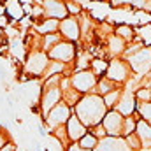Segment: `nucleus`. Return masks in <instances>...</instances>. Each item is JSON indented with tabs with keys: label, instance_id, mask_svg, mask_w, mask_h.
I'll return each mask as SVG.
<instances>
[{
	"label": "nucleus",
	"instance_id": "f257e3e1",
	"mask_svg": "<svg viewBox=\"0 0 151 151\" xmlns=\"http://www.w3.org/2000/svg\"><path fill=\"white\" fill-rule=\"evenodd\" d=\"M72 113L88 127V128H95L99 125H102L106 114L109 113L106 102H104V97L97 95V93H90V95H84L77 106L72 109Z\"/></svg>",
	"mask_w": 151,
	"mask_h": 151
},
{
	"label": "nucleus",
	"instance_id": "f03ea898",
	"mask_svg": "<svg viewBox=\"0 0 151 151\" xmlns=\"http://www.w3.org/2000/svg\"><path fill=\"white\" fill-rule=\"evenodd\" d=\"M51 63V58L46 51H40V49H34L32 53H28V58L25 62V74L27 76H42L46 74L47 67Z\"/></svg>",
	"mask_w": 151,
	"mask_h": 151
},
{
	"label": "nucleus",
	"instance_id": "bb28decb",
	"mask_svg": "<svg viewBox=\"0 0 151 151\" xmlns=\"http://www.w3.org/2000/svg\"><path fill=\"white\" fill-rule=\"evenodd\" d=\"M125 142L128 144V148H130L132 151H141L142 150V142H141V139H139L137 134L127 135V137H125Z\"/></svg>",
	"mask_w": 151,
	"mask_h": 151
},
{
	"label": "nucleus",
	"instance_id": "20e7f679",
	"mask_svg": "<svg viewBox=\"0 0 151 151\" xmlns=\"http://www.w3.org/2000/svg\"><path fill=\"white\" fill-rule=\"evenodd\" d=\"M99 79L97 76L93 74L91 70H79L74 72L70 76V83H72V88L76 91H79L81 95H90L97 90V84H99Z\"/></svg>",
	"mask_w": 151,
	"mask_h": 151
},
{
	"label": "nucleus",
	"instance_id": "4468645a",
	"mask_svg": "<svg viewBox=\"0 0 151 151\" xmlns=\"http://www.w3.org/2000/svg\"><path fill=\"white\" fill-rule=\"evenodd\" d=\"M95 151H132L128 148V144L125 142L123 137L116 139V137H106L99 142Z\"/></svg>",
	"mask_w": 151,
	"mask_h": 151
},
{
	"label": "nucleus",
	"instance_id": "6e6552de",
	"mask_svg": "<svg viewBox=\"0 0 151 151\" xmlns=\"http://www.w3.org/2000/svg\"><path fill=\"white\" fill-rule=\"evenodd\" d=\"M137 106H139V102H137L134 88L127 86V88H123L121 99H119V102H118V106H116L114 111H118L119 114H123L125 118H128V116H134V114L137 113Z\"/></svg>",
	"mask_w": 151,
	"mask_h": 151
},
{
	"label": "nucleus",
	"instance_id": "72a5a7b5",
	"mask_svg": "<svg viewBox=\"0 0 151 151\" xmlns=\"http://www.w3.org/2000/svg\"><path fill=\"white\" fill-rule=\"evenodd\" d=\"M2 151H16V144H14V142H7V144L2 148Z\"/></svg>",
	"mask_w": 151,
	"mask_h": 151
},
{
	"label": "nucleus",
	"instance_id": "2eb2a0df",
	"mask_svg": "<svg viewBox=\"0 0 151 151\" xmlns=\"http://www.w3.org/2000/svg\"><path fill=\"white\" fill-rule=\"evenodd\" d=\"M5 14L11 21L14 23H21L25 18V9L21 5V0H5Z\"/></svg>",
	"mask_w": 151,
	"mask_h": 151
},
{
	"label": "nucleus",
	"instance_id": "9d476101",
	"mask_svg": "<svg viewBox=\"0 0 151 151\" xmlns=\"http://www.w3.org/2000/svg\"><path fill=\"white\" fill-rule=\"evenodd\" d=\"M49 58L53 62H62V63H70L76 56V46L74 42H69V40H60L49 53Z\"/></svg>",
	"mask_w": 151,
	"mask_h": 151
},
{
	"label": "nucleus",
	"instance_id": "6ab92c4d",
	"mask_svg": "<svg viewBox=\"0 0 151 151\" xmlns=\"http://www.w3.org/2000/svg\"><path fill=\"white\" fill-rule=\"evenodd\" d=\"M116 90H119V86L104 76V77H100V79H99V84H97L95 93H97V95H100V97H106V95L113 93V91H116Z\"/></svg>",
	"mask_w": 151,
	"mask_h": 151
},
{
	"label": "nucleus",
	"instance_id": "393cba45",
	"mask_svg": "<svg viewBox=\"0 0 151 151\" xmlns=\"http://www.w3.org/2000/svg\"><path fill=\"white\" fill-rule=\"evenodd\" d=\"M121 93H123V90L119 88V90H116V91H113V93H109V95L104 97V102H106V106H107L109 111L116 109V106H118V102L121 99Z\"/></svg>",
	"mask_w": 151,
	"mask_h": 151
},
{
	"label": "nucleus",
	"instance_id": "9b49d317",
	"mask_svg": "<svg viewBox=\"0 0 151 151\" xmlns=\"http://www.w3.org/2000/svg\"><path fill=\"white\" fill-rule=\"evenodd\" d=\"M42 9H44V18H49V19L63 21L65 18L70 16L67 11V2L63 0H44Z\"/></svg>",
	"mask_w": 151,
	"mask_h": 151
},
{
	"label": "nucleus",
	"instance_id": "412c9836",
	"mask_svg": "<svg viewBox=\"0 0 151 151\" xmlns=\"http://www.w3.org/2000/svg\"><path fill=\"white\" fill-rule=\"evenodd\" d=\"M107 69H109V62H106V60H102V58H95V60H91L90 70L97 76V77H104L102 74H106Z\"/></svg>",
	"mask_w": 151,
	"mask_h": 151
},
{
	"label": "nucleus",
	"instance_id": "4be33fe9",
	"mask_svg": "<svg viewBox=\"0 0 151 151\" xmlns=\"http://www.w3.org/2000/svg\"><path fill=\"white\" fill-rule=\"evenodd\" d=\"M99 142H100V139H97L91 132H88L77 144L83 148V150H90V151H95L97 150V146H99Z\"/></svg>",
	"mask_w": 151,
	"mask_h": 151
},
{
	"label": "nucleus",
	"instance_id": "a211bd4d",
	"mask_svg": "<svg viewBox=\"0 0 151 151\" xmlns=\"http://www.w3.org/2000/svg\"><path fill=\"white\" fill-rule=\"evenodd\" d=\"M34 28L44 37V35H49V34H56V32L60 30V21H58V19H49V18H46V19H42L40 23L34 25Z\"/></svg>",
	"mask_w": 151,
	"mask_h": 151
},
{
	"label": "nucleus",
	"instance_id": "ddd939ff",
	"mask_svg": "<svg viewBox=\"0 0 151 151\" xmlns=\"http://www.w3.org/2000/svg\"><path fill=\"white\" fill-rule=\"evenodd\" d=\"M65 128H67V137H69L70 142H79V141L88 134V127H86L76 114L70 116V119L67 121Z\"/></svg>",
	"mask_w": 151,
	"mask_h": 151
},
{
	"label": "nucleus",
	"instance_id": "b1692460",
	"mask_svg": "<svg viewBox=\"0 0 151 151\" xmlns=\"http://www.w3.org/2000/svg\"><path fill=\"white\" fill-rule=\"evenodd\" d=\"M114 34L116 35H119L121 39H125L127 42H130V40H134V28L130 27V25H118L116 27V30H114Z\"/></svg>",
	"mask_w": 151,
	"mask_h": 151
},
{
	"label": "nucleus",
	"instance_id": "c85d7f7f",
	"mask_svg": "<svg viewBox=\"0 0 151 151\" xmlns=\"http://www.w3.org/2000/svg\"><path fill=\"white\" fill-rule=\"evenodd\" d=\"M83 9H84V7H83L81 4H76V2H67V11H69V14H70V16H74V18L81 16Z\"/></svg>",
	"mask_w": 151,
	"mask_h": 151
},
{
	"label": "nucleus",
	"instance_id": "f704fd0d",
	"mask_svg": "<svg viewBox=\"0 0 151 151\" xmlns=\"http://www.w3.org/2000/svg\"><path fill=\"white\" fill-rule=\"evenodd\" d=\"M65 2H76V4H81L83 7H86V4H90L91 0H65Z\"/></svg>",
	"mask_w": 151,
	"mask_h": 151
},
{
	"label": "nucleus",
	"instance_id": "2f4dec72",
	"mask_svg": "<svg viewBox=\"0 0 151 151\" xmlns=\"http://www.w3.org/2000/svg\"><path fill=\"white\" fill-rule=\"evenodd\" d=\"M67 151H90V150H83V148H81L77 142H72V144L67 148Z\"/></svg>",
	"mask_w": 151,
	"mask_h": 151
},
{
	"label": "nucleus",
	"instance_id": "f3484780",
	"mask_svg": "<svg viewBox=\"0 0 151 151\" xmlns=\"http://www.w3.org/2000/svg\"><path fill=\"white\" fill-rule=\"evenodd\" d=\"M135 134L139 135L141 142H142V150H148L151 148V125L146 123L144 119H139L137 121V130Z\"/></svg>",
	"mask_w": 151,
	"mask_h": 151
},
{
	"label": "nucleus",
	"instance_id": "7c9ffc66",
	"mask_svg": "<svg viewBox=\"0 0 151 151\" xmlns=\"http://www.w3.org/2000/svg\"><path fill=\"white\" fill-rule=\"evenodd\" d=\"M9 23H11V19L7 18V14H4V16H0V28H7L9 27Z\"/></svg>",
	"mask_w": 151,
	"mask_h": 151
},
{
	"label": "nucleus",
	"instance_id": "aec40b11",
	"mask_svg": "<svg viewBox=\"0 0 151 151\" xmlns=\"http://www.w3.org/2000/svg\"><path fill=\"white\" fill-rule=\"evenodd\" d=\"M11 55L16 58V60H19V62H27V58H28V55H27V46H25V42H21V40H14L12 42V46H11Z\"/></svg>",
	"mask_w": 151,
	"mask_h": 151
},
{
	"label": "nucleus",
	"instance_id": "5701e85b",
	"mask_svg": "<svg viewBox=\"0 0 151 151\" xmlns=\"http://www.w3.org/2000/svg\"><path fill=\"white\" fill-rule=\"evenodd\" d=\"M63 70H65V63H62V62H51L49 67H47V70H46V74H44V79L53 77V76H63Z\"/></svg>",
	"mask_w": 151,
	"mask_h": 151
},
{
	"label": "nucleus",
	"instance_id": "473e14b6",
	"mask_svg": "<svg viewBox=\"0 0 151 151\" xmlns=\"http://www.w3.org/2000/svg\"><path fill=\"white\" fill-rule=\"evenodd\" d=\"M7 144V135H5V132H2L0 130V151H2V148Z\"/></svg>",
	"mask_w": 151,
	"mask_h": 151
},
{
	"label": "nucleus",
	"instance_id": "1a4fd4ad",
	"mask_svg": "<svg viewBox=\"0 0 151 151\" xmlns=\"http://www.w3.org/2000/svg\"><path fill=\"white\" fill-rule=\"evenodd\" d=\"M106 132H107V137H123V128H125V116L119 114L118 111H109L106 114L104 121H102Z\"/></svg>",
	"mask_w": 151,
	"mask_h": 151
},
{
	"label": "nucleus",
	"instance_id": "e433bc0d",
	"mask_svg": "<svg viewBox=\"0 0 151 151\" xmlns=\"http://www.w3.org/2000/svg\"><path fill=\"white\" fill-rule=\"evenodd\" d=\"M4 14H5V4L0 2V16H4Z\"/></svg>",
	"mask_w": 151,
	"mask_h": 151
},
{
	"label": "nucleus",
	"instance_id": "dca6fc26",
	"mask_svg": "<svg viewBox=\"0 0 151 151\" xmlns=\"http://www.w3.org/2000/svg\"><path fill=\"white\" fill-rule=\"evenodd\" d=\"M107 47H109V53L113 58H119L121 55L127 53V40L121 39L116 34H111L109 35V40H107Z\"/></svg>",
	"mask_w": 151,
	"mask_h": 151
},
{
	"label": "nucleus",
	"instance_id": "4c0bfd02",
	"mask_svg": "<svg viewBox=\"0 0 151 151\" xmlns=\"http://www.w3.org/2000/svg\"><path fill=\"white\" fill-rule=\"evenodd\" d=\"M4 2H5V0H4Z\"/></svg>",
	"mask_w": 151,
	"mask_h": 151
},
{
	"label": "nucleus",
	"instance_id": "423d86ee",
	"mask_svg": "<svg viewBox=\"0 0 151 151\" xmlns=\"http://www.w3.org/2000/svg\"><path fill=\"white\" fill-rule=\"evenodd\" d=\"M72 114H74L72 113V107L67 106L65 102H62V104H58L47 116H44V121H46V125L49 127V130L53 132V130H56V128H60V127H65Z\"/></svg>",
	"mask_w": 151,
	"mask_h": 151
},
{
	"label": "nucleus",
	"instance_id": "39448f33",
	"mask_svg": "<svg viewBox=\"0 0 151 151\" xmlns=\"http://www.w3.org/2000/svg\"><path fill=\"white\" fill-rule=\"evenodd\" d=\"M130 74H132V69H130L127 60L113 58L109 62V69L106 72V77L111 79L113 83H116L118 86H121V84H127L130 81Z\"/></svg>",
	"mask_w": 151,
	"mask_h": 151
},
{
	"label": "nucleus",
	"instance_id": "c756f323",
	"mask_svg": "<svg viewBox=\"0 0 151 151\" xmlns=\"http://www.w3.org/2000/svg\"><path fill=\"white\" fill-rule=\"evenodd\" d=\"M91 130H93L91 134H93V135H95L97 139H100V141L107 137V132H106V128H104V125H99V127H95V128H91Z\"/></svg>",
	"mask_w": 151,
	"mask_h": 151
},
{
	"label": "nucleus",
	"instance_id": "c9c22d12",
	"mask_svg": "<svg viewBox=\"0 0 151 151\" xmlns=\"http://www.w3.org/2000/svg\"><path fill=\"white\" fill-rule=\"evenodd\" d=\"M146 77H148V81L144 79V86H148V88L151 90V74H150V76H146Z\"/></svg>",
	"mask_w": 151,
	"mask_h": 151
},
{
	"label": "nucleus",
	"instance_id": "a878e982",
	"mask_svg": "<svg viewBox=\"0 0 151 151\" xmlns=\"http://www.w3.org/2000/svg\"><path fill=\"white\" fill-rule=\"evenodd\" d=\"M137 114L141 119L151 125V102H139L137 106Z\"/></svg>",
	"mask_w": 151,
	"mask_h": 151
},
{
	"label": "nucleus",
	"instance_id": "7ed1b4c3",
	"mask_svg": "<svg viewBox=\"0 0 151 151\" xmlns=\"http://www.w3.org/2000/svg\"><path fill=\"white\" fill-rule=\"evenodd\" d=\"M132 72L135 74L137 79H142L151 74V47H142L135 55L127 58Z\"/></svg>",
	"mask_w": 151,
	"mask_h": 151
},
{
	"label": "nucleus",
	"instance_id": "cd10ccee",
	"mask_svg": "<svg viewBox=\"0 0 151 151\" xmlns=\"http://www.w3.org/2000/svg\"><path fill=\"white\" fill-rule=\"evenodd\" d=\"M135 97L137 102H151V90L148 86H141L135 90Z\"/></svg>",
	"mask_w": 151,
	"mask_h": 151
},
{
	"label": "nucleus",
	"instance_id": "0eeeda50",
	"mask_svg": "<svg viewBox=\"0 0 151 151\" xmlns=\"http://www.w3.org/2000/svg\"><path fill=\"white\" fill-rule=\"evenodd\" d=\"M63 102V93H62V88H46L42 90L40 93V100H39V106H40V111L42 116H47L58 104Z\"/></svg>",
	"mask_w": 151,
	"mask_h": 151
},
{
	"label": "nucleus",
	"instance_id": "f8f14e48",
	"mask_svg": "<svg viewBox=\"0 0 151 151\" xmlns=\"http://www.w3.org/2000/svg\"><path fill=\"white\" fill-rule=\"evenodd\" d=\"M58 32H60V35L65 40L76 42L83 35V32H81V21L77 18H74V16H69L63 21H60V30Z\"/></svg>",
	"mask_w": 151,
	"mask_h": 151
}]
</instances>
